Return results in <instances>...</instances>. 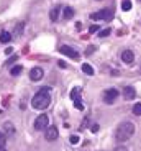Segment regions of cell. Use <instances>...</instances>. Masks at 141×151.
Segmentation results:
<instances>
[{
  "label": "cell",
  "instance_id": "6da1fadb",
  "mask_svg": "<svg viewBox=\"0 0 141 151\" xmlns=\"http://www.w3.org/2000/svg\"><path fill=\"white\" fill-rule=\"evenodd\" d=\"M51 104V92L48 87H43L41 91L36 92V95H33V100H31V107L36 110H43Z\"/></svg>",
  "mask_w": 141,
  "mask_h": 151
},
{
  "label": "cell",
  "instance_id": "7a4b0ae2",
  "mask_svg": "<svg viewBox=\"0 0 141 151\" xmlns=\"http://www.w3.org/2000/svg\"><path fill=\"white\" fill-rule=\"evenodd\" d=\"M135 125L131 123V122H122V123L118 125V128H117V140L118 141H126L130 140L131 136L135 135Z\"/></svg>",
  "mask_w": 141,
  "mask_h": 151
},
{
  "label": "cell",
  "instance_id": "3957f363",
  "mask_svg": "<svg viewBox=\"0 0 141 151\" xmlns=\"http://www.w3.org/2000/svg\"><path fill=\"white\" fill-rule=\"evenodd\" d=\"M92 20H105V22H110V20H113V7L110 8H103V10L100 12H94L90 15Z\"/></svg>",
  "mask_w": 141,
  "mask_h": 151
},
{
  "label": "cell",
  "instance_id": "277c9868",
  "mask_svg": "<svg viewBox=\"0 0 141 151\" xmlns=\"http://www.w3.org/2000/svg\"><path fill=\"white\" fill-rule=\"evenodd\" d=\"M48 122H49L48 115H46V113H41V115L34 120V130H38V132L46 130V128H48Z\"/></svg>",
  "mask_w": 141,
  "mask_h": 151
},
{
  "label": "cell",
  "instance_id": "5b68a950",
  "mask_svg": "<svg viewBox=\"0 0 141 151\" xmlns=\"http://www.w3.org/2000/svg\"><path fill=\"white\" fill-rule=\"evenodd\" d=\"M59 51H61L64 56H69L71 59H74V61H79V58H80V54L77 53L76 49H72L71 46H67V45H64V46H61L59 48Z\"/></svg>",
  "mask_w": 141,
  "mask_h": 151
},
{
  "label": "cell",
  "instance_id": "8992f818",
  "mask_svg": "<svg viewBox=\"0 0 141 151\" xmlns=\"http://www.w3.org/2000/svg\"><path fill=\"white\" fill-rule=\"evenodd\" d=\"M118 95L120 94H118L117 89H108V91H105V94H103V100H105L107 104H113Z\"/></svg>",
  "mask_w": 141,
  "mask_h": 151
},
{
  "label": "cell",
  "instance_id": "52a82bcc",
  "mask_svg": "<svg viewBox=\"0 0 141 151\" xmlns=\"http://www.w3.org/2000/svg\"><path fill=\"white\" fill-rule=\"evenodd\" d=\"M59 136V132H57V128L56 127H48L46 128V133H44V138L48 141H54Z\"/></svg>",
  "mask_w": 141,
  "mask_h": 151
},
{
  "label": "cell",
  "instance_id": "ba28073f",
  "mask_svg": "<svg viewBox=\"0 0 141 151\" xmlns=\"http://www.w3.org/2000/svg\"><path fill=\"white\" fill-rule=\"evenodd\" d=\"M44 76V71L41 68H33L30 71V79L31 81H41V77Z\"/></svg>",
  "mask_w": 141,
  "mask_h": 151
},
{
  "label": "cell",
  "instance_id": "9c48e42d",
  "mask_svg": "<svg viewBox=\"0 0 141 151\" xmlns=\"http://www.w3.org/2000/svg\"><path fill=\"white\" fill-rule=\"evenodd\" d=\"M122 61L123 63H126V64H131L135 61V54H133V51H130V49H125L122 53Z\"/></svg>",
  "mask_w": 141,
  "mask_h": 151
},
{
  "label": "cell",
  "instance_id": "30bf717a",
  "mask_svg": "<svg viewBox=\"0 0 141 151\" xmlns=\"http://www.w3.org/2000/svg\"><path fill=\"white\" fill-rule=\"evenodd\" d=\"M123 97H125V100H131V99L136 97V91H135L131 86H126L125 89H123Z\"/></svg>",
  "mask_w": 141,
  "mask_h": 151
},
{
  "label": "cell",
  "instance_id": "8fae6325",
  "mask_svg": "<svg viewBox=\"0 0 141 151\" xmlns=\"http://www.w3.org/2000/svg\"><path fill=\"white\" fill-rule=\"evenodd\" d=\"M59 10H61V7L57 5V7H54L53 10L49 12V18H51V22H57V18H59Z\"/></svg>",
  "mask_w": 141,
  "mask_h": 151
},
{
  "label": "cell",
  "instance_id": "7c38bea8",
  "mask_svg": "<svg viewBox=\"0 0 141 151\" xmlns=\"http://www.w3.org/2000/svg\"><path fill=\"white\" fill-rule=\"evenodd\" d=\"M4 130H5V135H15V127H13L10 122H5Z\"/></svg>",
  "mask_w": 141,
  "mask_h": 151
},
{
  "label": "cell",
  "instance_id": "4fadbf2b",
  "mask_svg": "<svg viewBox=\"0 0 141 151\" xmlns=\"http://www.w3.org/2000/svg\"><path fill=\"white\" fill-rule=\"evenodd\" d=\"M10 40H11V35L8 31H2L0 33V43H10Z\"/></svg>",
  "mask_w": 141,
  "mask_h": 151
},
{
  "label": "cell",
  "instance_id": "5bb4252c",
  "mask_svg": "<svg viewBox=\"0 0 141 151\" xmlns=\"http://www.w3.org/2000/svg\"><path fill=\"white\" fill-rule=\"evenodd\" d=\"M82 71H84V74H87V76H94V68H92L90 64H87V63L82 64Z\"/></svg>",
  "mask_w": 141,
  "mask_h": 151
},
{
  "label": "cell",
  "instance_id": "9a60e30c",
  "mask_svg": "<svg viewBox=\"0 0 141 151\" xmlns=\"http://www.w3.org/2000/svg\"><path fill=\"white\" fill-rule=\"evenodd\" d=\"M72 17H74V8L66 7V8H64V18H66V20H71Z\"/></svg>",
  "mask_w": 141,
  "mask_h": 151
},
{
  "label": "cell",
  "instance_id": "2e32d148",
  "mask_svg": "<svg viewBox=\"0 0 141 151\" xmlns=\"http://www.w3.org/2000/svg\"><path fill=\"white\" fill-rule=\"evenodd\" d=\"M79 92H80V87H74L72 92H71V99H72V100H77V99H79Z\"/></svg>",
  "mask_w": 141,
  "mask_h": 151
},
{
  "label": "cell",
  "instance_id": "e0dca14e",
  "mask_svg": "<svg viewBox=\"0 0 141 151\" xmlns=\"http://www.w3.org/2000/svg\"><path fill=\"white\" fill-rule=\"evenodd\" d=\"M21 66H13V68H11V71H10V74L11 76H18L20 74V72H21Z\"/></svg>",
  "mask_w": 141,
  "mask_h": 151
},
{
  "label": "cell",
  "instance_id": "ac0fdd59",
  "mask_svg": "<svg viewBox=\"0 0 141 151\" xmlns=\"http://www.w3.org/2000/svg\"><path fill=\"white\" fill-rule=\"evenodd\" d=\"M74 107H76L77 110H84V104L80 102V99H77V100H74Z\"/></svg>",
  "mask_w": 141,
  "mask_h": 151
},
{
  "label": "cell",
  "instance_id": "d6986e66",
  "mask_svg": "<svg viewBox=\"0 0 141 151\" xmlns=\"http://www.w3.org/2000/svg\"><path fill=\"white\" fill-rule=\"evenodd\" d=\"M133 113L135 115H141V104H135L133 105Z\"/></svg>",
  "mask_w": 141,
  "mask_h": 151
},
{
  "label": "cell",
  "instance_id": "ffe728a7",
  "mask_svg": "<svg viewBox=\"0 0 141 151\" xmlns=\"http://www.w3.org/2000/svg\"><path fill=\"white\" fill-rule=\"evenodd\" d=\"M122 8H123L125 12H128V10L131 8V2H130V0H125V2L122 4Z\"/></svg>",
  "mask_w": 141,
  "mask_h": 151
},
{
  "label": "cell",
  "instance_id": "44dd1931",
  "mask_svg": "<svg viewBox=\"0 0 141 151\" xmlns=\"http://www.w3.org/2000/svg\"><path fill=\"white\" fill-rule=\"evenodd\" d=\"M108 35H110V28H107V30H102L99 33V36L100 38H105V36H108Z\"/></svg>",
  "mask_w": 141,
  "mask_h": 151
},
{
  "label": "cell",
  "instance_id": "7402d4cb",
  "mask_svg": "<svg viewBox=\"0 0 141 151\" xmlns=\"http://www.w3.org/2000/svg\"><path fill=\"white\" fill-rule=\"evenodd\" d=\"M99 30H100V28H99V25H92V27L89 28V31H90L92 35H94V33H97V31H99Z\"/></svg>",
  "mask_w": 141,
  "mask_h": 151
},
{
  "label": "cell",
  "instance_id": "603a6c76",
  "mask_svg": "<svg viewBox=\"0 0 141 151\" xmlns=\"http://www.w3.org/2000/svg\"><path fill=\"white\" fill-rule=\"evenodd\" d=\"M69 140H71V143H72V145H76V143H79V136H77V135H72Z\"/></svg>",
  "mask_w": 141,
  "mask_h": 151
},
{
  "label": "cell",
  "instance_id": "cb8c5ba5",
  "mask_svg": "<svg viewBox=\"0 0 141 151\" xmlns=\"http://www.w3.org/2000/svg\"><path fill=\"white\" fill-rule=\"evenodd\" d=\"M5 140H7V138H5V133L0 132V146H4L5 145Z\"/></svg>",
  "mask_w": 141,
  "mask_h": 151
},
{
  "label": "cell",
  "instance_id": "d4e9b609",
  "mask_svg": "<svg viewBox=\"0 0 141 151\" xmlns=\"http://www.w3.org/2000/svg\"><path fill=\"white\" fill-rule=\"evenodd\" d=\"M90 132H99V125H97V123H92V125H90Z\"/></svg>",
  "mask_w": 141,
  "mask_h": 151
},
{
  "label": "cell",
  "instance_id": "484cf974",
  "mask_svg": "<svg viewBox=\"0 0 141 151\" xmlns=\"http://www.w3.org/2000/svg\"><path fill=\"white\" fill-rule=\"evenodd\" d=\"M21 28H23V23H20L18 27H16V35H20V33H21Z\"/></svg>",
  "mask_w": 141,
  "mask_h": 151
},
{
  "label": "cell",
  "instance_id": "4316f807",
  "mask_svg": "<svg viewBox=\"0 0 141 151\" xmlns=\"http://www.w3.org/2000/svg\"><path fill=\"white\" fill-rule=\"evenodd\" d=\"M13 53V48H10V46H8L7 49H5V54H11Z\"/></svg>",
  "mask_w": 141,
  "mask_h": 151
},
{
  "label": "cell",
  "instance_id": "83f0119b",
  "mask_svg": "<svg viewBox=\"0 0 141 151\" xmlns=\"http://www.w3.org/2000/svg\"><path fill=\"white\" fill-rule=\"evenodd\" d=\"M16 58H18V56H13V58H10V59L7 61V64H11V63H13V61H16Z\"/></svg>",
  "mask_w": 141,
  "mask_h": 151
},
{
  "label": "cell",
  "instance_id": "f1b7e54d",
  "mask_svg": "<svg viewBox=\"0 0 141 151\" xmlns=\"http://www.w3.org/2000/svg\"><path fill=\"white\" fill-rule=\"evenodd\" d=\"M115 151H128V150L125 146H118V148H115Z\"/></svg>",
  "mask_w": 141,
  "mask_h": 151
},
{
  "label": "cell",
  "instance_id": "f546056e",
  "mask_svg": "<svg viewBox=\"0 0 141 151\" xmlns=\"http://www.w3.org/2000/svg\"><path fill=\"white\" fill-rule=\"evenodd\" d=\"M57 64H59V68H66V63H64V61H57Z\"/></svg>",
  "mask_w": 141,
  "mask_h": 151
},
{
  "label": "cell",
  "instance_id": "4dcf8cb0",
  "mask_svg": "<svg viewBox=\"0 0 141 151\" xmlns=\"http://www.w3.org/2000/svg\"><path fill=\"white\" fill-rule=\"evenodd\" d=\"M76 28L80 31V28H82V23H80V22H77V23H76Z\"/></svg>",
  "mask_w": 141,
  "mask_h": 151
},
{
  "label": "cell",
  "instance_id": "1f68e13d",
  "mask_svg": "<svg viewBox=\"0 0 141 151\" xmlns=\"http://www.w3.org/2000/svg\"><path fill=\"white\" fill-rule=\"evenodd\" d=\"M92 51H94V48H92V46H89V48H87V54H90Z\"/></svg>",
  "mask_w": 141,
  "mask_h": 151
},
{
  "label": "cell",
  "instance_id": "d6a6232c",
  "mask_svg": "<svg viewBox=\"0 0 141 151\" xmlns=\"http://www.w3.org/2000/svg\"><path fill=\"white\" fill-rule=\"evenodd\" d=\"M0 151H7V150H5V148H4V146H0Z\"/></svg>",
  "mask_w": 141,
  "mask_h": 151
},
{
  "label": "cell",
  "instance_id": "836d02e7",
  "mask_svg": "<svg viewBox=\"0 0 141 151\" xmlns=\"http://www.w3.org/2000/svg\"><path fill=\"white\" fill-rule=\"evenodd\" d=\"M138 2H141V0H138Z\"/></svg>",
  "mask_w": 141,
  "mask_h": 151
}]
</instances>
